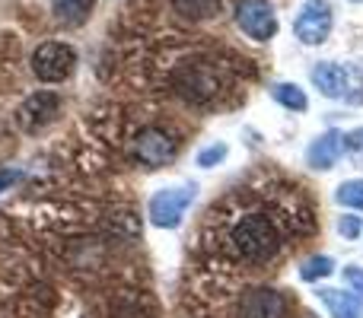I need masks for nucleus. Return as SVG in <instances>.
Returning <instances> with one entry per match:
<instances>
[{"label":"nucleus","instance_id":"obj_22","mask_svg":"<svg viewBox=\"0 0 363 318\" xmlns=\"http://www.w3.org/2000/svg\"><path fill=\"white\" fill-rule=\"evenodd\" d=\"M351 4H363V0H351Z\"/></svg>","mask_w":363,"mask_h":318},{"label":"nucleus","instance_id":"obj_14","mask_svg":"<svg viewBox=\"0 0 363 318\" xmlns=\"http://www.w3.org/2000/svg\"><path fill=\"white\" fill-rule=\"evenodd\" d=\"M271 99L287 112H309V96L296 83H271Z\"/></svg>","mask_w":363,"mask_h":318},{"label":"nucleus","instance_id":"obj_5","mask_svg":"<svg viewBox=\"0 0 363 318\" xmlns=\"http://www.w3.org/2000/svg\"><path fill=\"white\" fill-rule=\"evenodd\" d=\"M131 157L144 169H163L179 157V140L166 134L163 127H144L131 140Z\"/></svg>","mask_w":363,"mask_h":318},{"label":"nucleus","instance_id":"obj_8","mask_svg":"<svg viewBox=\"0 0 363 318\" xmlns=\"http://www.w3.org/2000/svg\"><path fill=\"white\" fill-rule=\"evenodd\" d=\"M57 115H61V96L48 93V89H38V93L23 99V106H19V112H16V121L26 134H38V131H45Z\"/></svg>","mask_w":363,"mask_h":318},{"label":"nucleus","instance_id":"obj_19","mask_svg":"<svg viewBox=\"0 0 363 318\" xmlns=\"http://www.w3.org/2000/svg\"><path fill=\"white\" fill-rule=\"evenodd\" d=\"M335 229H338V236H345V239H360L363 236V217L360 213H341Z\"/></svg>","mask_w":363,"mask_h":318},{"label":"nucleus","instance_id":"obj_20","mask_svg":"<svg viewBox=\"0 0 363 318\" xmlns=\"http://www.w3.org/2000/svg\"><path fill=\"white\" fill-rule=\"evenodd\" d=\"M341 277H345L347 290H351V293L363 302V268H360V264H347V268L341 271Z\"/></svg>","mask_w":363,"mask_h":318},{"label":"nucleus","instance_id":"obj_9","mask_svg":"<svg viewBox=\"0 0 363 318\" xmlns=\"http://www.w3.org/2000/svg\"><path fill=\"white\" fill-rule=\"evenodd\" d=\"M236 315L239 318H284L287 315V300L274 287H252L239 300Z\"/></svg>","mask_w":363,"mask_h":318},{"label":"nucleus","instance_id":"obj_15","mask_svg":"<svg viewBox=\"0 0 363 318\" xmlns=\"http://www.w3.org/2000/svg\"><path fill=\"white\" fill-rule=\"evenodd\" d=\"M223 6V0H172V10L179 13L188 23H204V19H213Z\"/></svg>","mask_w":363,"mask_h":318},{"label":"nucleus","instance_id":"obj_16","mask_svg":"<svg viewBox=\"0 0 363 318\" xmlns=\"http://www.w3.org/2000/svg\"><path fill=\"white\" fill-rule=\"evenodd\" d=\"M296 274H300L303 283H319V280H325V277L335 274V258L332 255H309L306 261L300 264Z\"/></svg>","mask_w":363,"mask_h":318},{"label":"nucleus","instance_id":"obj_6","mask_svg":"<svg viewBox=\"0 0 363 318\" xmlns=\"http://www.w3.org/2000/svg\"><path fill=\"white\" fill-rule=\"evenodd\" d=\"M236 25L255 42H271L277 35V13L271 0H239Z\"/></svg>","mask_w":363,"mask_h":318},{"label":"nucleus","instance_id":"obj_3","mask_svg":"<svg viewBox=\"0 0 363 318\" xmlns=\"http://www.w3.org/2000/svg\"><path fill=\"white\" fill-rule=\"evenodd\" d=\"M29 67L42 83H64L77 70V48L67 42H42L32 51Z\"/></svg>","mask_w":363,"mask_h":318},{"label":"nucleus","instance_id":"obj_2","mask_svg":"<svg viewBox=\"0 0 363 318\" xmlns=\"http://www.w3.org/2000/svg\"><path fill=\"white\" fill-rule=\"evenodd\" d=\"M198 200V185L194 181H179V185H166L150 194L147 200V217L157 229H179L185 223L188 207Z\"/></svg>","mask_w":363,"mask_h":318},{"label":"nucleus","instance_id":"obj_11","mask_svg":"<svg viewBox=\"0 0 363 318\" xmlns=\"http://www.w3.org/2000/svg\"><path fill=\"white\" fill-rule=\"evenodd\" d=\"M315 300L325 306V312L332 318H363V302L351 290H335V287H319Z\"/></svg>","mask_w":363,"mask_h":318},{"label":"nucleus","instance_id":"obj_12","mask_svg":"<svg viewBox=\"0 0 363 318\" xmlns=\"http://www.w3.org/2000/svg\"><path fill=\"white\" fill-rule=\"evenodd\" d=\"M96 0H51V13L61 25H83L93 16Z\"/></svg>","mask_w":363,"mask_h":318},{"label":"nucleus","instance_id":"obj_21","mask_svg":"<svg viewBox=\"0 0 363 318\" xmlns=\"http://www.w3.org/2000/svg\"><path fill=\"white\" fill-rule=\"evenodd\" d=\"M16 181H23V169H0V194L10 191Z\"/></svg>","mask_w":363,"mask_h":318},{"label":"nucleus","instance_id":"obj_7","mask_svg":"<svg viewBox=\"0 0 363 318\" xmlns=\"http://www.w3.org/2000/svg\"><path fill=\"white\" fill-rule=\"evenodd\" d=\"M309 83L319 89L325 99H347L351 102V89L357 86V70L341 67L335 61H319L309 70Z\"/></svg>","mask_w":363,"mask_h":318},{"label":"nucleus","instance_id":"obj_13","mask_svg":"<svg viewBox=\"0 0 363 318\" xmlns=\"http://www.w3.org/2000/svg\"><path fill=\"white\" fill-rule=\"evenodd\" d=\"M179 93L185 96V99H191V102H204V99H211V96L217 93V80H213V76L198 74V70H188V74L179 76Z\"/></svg>","mask_w":363,"mask_h":318},{"label":"nucleus","instance_id":"obj_17","mask_svg":"<svg viewBox=\"0 0 363 318\" xmlns=\"http://www.w3.org/2000/svg\"><path fill=\"white\" fill-rule=\"evenodd\" d=\"M335 204L347 207L351 213H363V178H347L335 188Z\"/></svg>","mask_w":363,"mask_h":318},{"label":"nucleus","instance_id":"obj_1","mask_svg":"<svg viewBox=\"0 0 363 318\" xmlns=\"http://www.w3.org/2000/svg\"><path fill=\"white\" fill-rule=\"evenodd\" d=\"M230 245L242 261L264 264L281 251V232H277V226L268 217L252 213V217H242L230 229Z\"/></svg>","mask_w":363,"mask_h":318},{"label":"nucleus","instance_id":"obj_18","mask_svg":"<svg viewBox=\"0 0 363 318\" xmlns=\"http://www.w3.org/2000/svg\"><path fill=\"white\" fill-rule=\"evenodd\" d=\"M226 157H230V147L220 140V144H207L198 150V157H194V162H198L201 169H213L220 166V162H226Z\"/></svg>","mask_w":363,"mask_h":318},{"label":"nucleus","instance_id":"obj_4","mask_svg":"<svg viewBox=\"0 0 363 318\" xmlns=\"http://www.w3.org/2000/svg\"><path fill=\"white\" fill-rule=\"evenodd\" d=\"M335 25V10L328 0H303L294 16V35L303 45H322L328 42Z\"/></svg>","mask_w":363,"mask_h":318},{"label":"nucleus","instance_id":"obj_10","mask_svg":"<svg viewBox=\"0 0 363 318\" xmlns=\"http://www.w3.org/2000/svg\"><path fill=\"white\" fill-rule=\"evenodd\" d=\"M345 157V134L341 131H325L306 147V166L313 172H328L338 166V159Z\"/></svg>","mask_w":363,"mask_h":318},{"label":"nucleus","instance_id":"obj_23","mask_svg":"<svg viewBox=\"0 0 363 318\" xmlns=\"http://www.w3.org/2000/svg\"><path fill=\"white\" fill-rule=\"evenodd\" d=\"M357 134H360V137H363V131H357Z\"/></svg>","mask_w":363,"mask_h":318}]
</instances>
